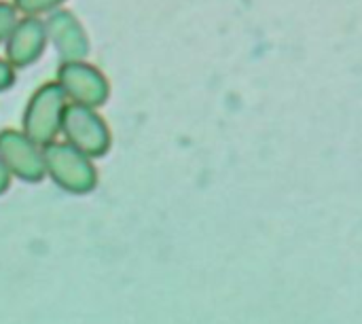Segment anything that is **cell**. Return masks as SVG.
Segmentation results:
<instances>
[{
	"label": "cell",
	"mask_w": 362,
	"mask_h": 324,
	"mask_svg": "<svg viewBox=\"0 0 362 324\" xmlns=\"http://www.w3.org/2000/svg\"><path fill=\"white\" fill-rule=\"evenodd\" d=\"M62 134L68 144L83 151L91 159L104 157L110 149L112 136L106 119L98 108L68 102L62 119Z\"/></svg>",
	"instance_id": "3957f363"
},
{
	"label": "cell",
	"mask_w": 362,
	"mask_h": 324,
	"mask_svg": "<svg viewBox=\"0 0 362 324\" xmlns=\"http://www.w3.org/2000/svg\"><path fill=\"white\" fill-rule=\"evenodd\" d=\"M0 159L11 176L25 183H38L47 176L42 146L32 142L21 129H0Z\"/></svg>",
	"instance_id": "5b68a950"
},
{
	"label": "cell",
	"mask_w": 362,
	"mask_h": 324,
	"mask_svg": "<svg viewBox=\"0 0 362 324\" xmlns=\"http://www.w3.org/2000/svg\"><path fill=\"white\" fill-rule=\"evenodd\" d=\"M17 17H19V13L13 6V2L0 0V45H4V40H6L8 32L13 30Z\"/></svg>",
	"instance_id": "9c48e42d"
},
{
	"label": "cell",
	"mask_w": 362,
	"mask_h": 324,
	"mask_svg": "<svg viewBox=\"0 0 362 324\" xmlns=\"http://www.w3.org/2000/svg\"><path fill=\"white\" fill-rule=\"evenodd\" d=\"M45 159V174L66 193L83 195L95 189L98 185V170L89 155L74 149L72 144L51 142L42 146Z\"/></svg>",
	"instance_id": "7a4b0ae2"
},
{
	"label": "cell",
	"mask_w": 362,
	"mask_h": 324,
	"mask_svg": "<svg viewBox=\"0 0 362 324\" xmlns=\"http://www.w3.org/2000/svg\"><path fill=\"white\" fill-rule=\"evenodd\" d=\"M15 81H17V70L4 57H0V93L8 91L15 85Z\"/></svg>",
	"instance_id": "30bf717a"
},
{
	"label": "cell",
	"mask_w": 362,
	"mask_h": 324,
	"mask_svg": "<svg viewBox=\"0 0 362 324\" xmlns=\"http://www.w3.org/2000/svg\"><path fill=\"white\" fill-rule=\"evenodd\" d=\"M45 28H47V38L53 45L55 53L59 55L62 62H72V59H87L89 55V34L81 19L70 11V8H55L49 15L42 17Z\"/></svg>",
	"instance_id": "52a82bcc"
},
{
	"label": "cell",
	"mask_w": 362,
	"mask_h": 324,
	"mask_svg": "<svg viewBox=\"0 0 362 324\" xmlns=\"http://www.w3.org/2000/svg\"><path fill=\"white\" fill-rule=\"evenodd\" d=\"M55 81L64 89L68 102L72 104L100 108L106 104L110 96V83L106 74L98 66L89 64L87 59L62 62Z\"/></svg>",
	"instance_id": "277c9868"
},
{
	"label": "cell",
	"mask_w": 362,
	"mask_h": 324,
	"mask_svg": "<svg viewBox=\"0 0 362 324\" xmlns=\"http://www.w3.org/2000/svg\"><path fill=\"white\" fill-rule=\"evenodd\" d=\"M68 0H13V6L17 8L19 15H34V17H45L51 11L64 6Z\"/></svg>",
	"instance_id": "ba28073f"
},
{
	"label": "cell",
	"mask_w": 362,
	"mask_h": 324,
	"mask_svg": "<svg viewBox=\"0 0 362 324\" xmlns=\"http://www.w3.org/2000/svg\"><path fill=\"white\" fill-rule=\"evenodd\" d=\"M47 45H49V38H47L45 19L34 17V15H21V17H17L13 30L8 32V36L2 45L4 59L15 70L28 68L42 57Z\"/></svg>",
	"instance_id": "8992f818"
},
{
	"label": "cell",
	"mask_w": 362,
	"mask_h": 324,
	"mask_svg": "<svg viewBox=\"0 0 362 324\" xmlns=\"http://www.w3.org/2000/svg\"><path fill=\"white\" fill-rule=\"evenodd\" d=\"M68 106V98L57 81L42 83L30 96L23 115H21V132L36 142L38 146H47L55 142L62 134V119Z\"/></svg>",
	"instance_id": "6da1fadb"
},
{
	"label": "cell",
	"mask_w": 362,
	"mask_h": 324,
	"mask_svg": "<svg viewBox=\"0 0 362 324\" xmlns=\"http://www.w3.org/2000/svg\"><path fill=\"white\" fill-rule=\"evenodd\" d=\"M8 185H11V174H8L4 161L0 159V193H4L8 189Z\"/></svg>",
	"instance_id": "8fae6325"
}]
</instances>
